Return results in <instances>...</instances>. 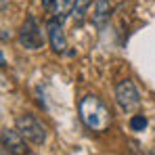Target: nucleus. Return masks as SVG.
<instances>
[{
    "instance_id": "nucleus-1",
    "label": "nucleus",
    "mask_w": 155,
    "mask_h": 155,
    "mask_svg": "<svg viewBox=\"0 0 155 155\" xmlns=\"http://www.w3.org/2000/svg\"><path fill=\"white\" fill-rule=\"evenodd\" d=\"M78 113L82 124L92 132H107L111 126V111L97 94H86L78 105Z\"/></svg>"
},
{
    "instance_id": "nucleus-2",
    "label": "nucleus",
    "mask_w": 155,
    "mask_h": 155,
    "mask_svg": "<svg viewBox=\"0 0 155 155\" xmlns=\"http://www.w3.org/2000/svg\"><path fill=\"white\" fill-rule=\"evenodd\" d=\"M15 128L25 136V140L34 143V145H44L46 143V128H44V124L36 115H31V113L19 115L15 120Z\"/></svg>"
},
{
    "instance_id": "nucleus-3",
    "label": "nucleus",
    "mask_w": 155,
    "mask_h": 155,
    "mask_svg": "<svg viewBox=\"0 0 155 155\" xmlns=\"http://www.w3.org/2000/svg\"><path fill=\"white\" fill-rule=\"evenodd\" d=\"M19 44L25 48V51H40L44 46V34H42V27L38 25V19L34 15H29L23 25L19 29Z\"/></svg>"
},
{
    "instance_id": "nucleus-4",
    "label": "nucleus",
    "mask_w": 155,
    "mask_h": 155,
    "mask_svg": "<svg viewBox=\"0 0 155 155\" xmlns=\"http://www.w3.org/2000/svg\"><path fill=\"white\" fill-rule=\"evenodd\" d=\"M115 101L120 105V109L126 111V113L138 109V105H140V94H138V90H136V86H134L132 80H122V82L115 86Z\"/></svg>"
},
{
    "instance_id": "nucleus-5",
    "label": "nucleus",
    "mask_w": 155,
    "mask_h": 155,
    "mask_svg": "<svg viewBox=\"0 0 155 155\" xmlns=\"http://www.w3.org/2000/svg\"><path fill=\"white\" fill-rule=\"evenodd\" d=\"M2 149L8 151L13 155H27V147H25V136L19 130H2Z\"/></svg>"
},
{
    "instance_id": "nucleus-6",
    "label": "nucleus",
    "mask_w": 155,
    "mask_h": 155,
    "mask_svg": "<svg viewBox=\"0 0 155 155\" xmlns=\"http://www.w3.org/2000/svg\"><path fill=\"white\" fill-rule=\"evenodd\" d=\"M46 31H48V42H51V48L59 54L67 51V38H65V31H63V21L59 19H51L48 25H46Z\"/></svg>"
},
{
    "instance_id": "nucleus-7",
    "label": "nucleus",
    "mask_w": 155,
    "mask_h": 155,
    "mask_svg": "<svg viewBox=\"0 0 155 155\" xmlns=\"http://www.w3.org/2000/svg\"><path fill=\"white\" fill-rule=\"evenodd\" d=\"M109 15H111V4L107 0H97L94 11H92V23L97 27H103L109 21Z\"/></svg>"
},
{
    "instance_id": "nucleus-8",
    "label": "nucleus",
    "mask_w": 155,
    "mask_h": 155,
    "mask_svg": "<svg viewBox=\"0 0 155 155\" xmlns=\"http://www.w3.org/2000/svg\"><path fill=\"white\" fill-rule=\"evenodd\" d=\"M74 4H76V0H54V2H52V6H51L52 19L65 21V19L71 15V11H74Z\"/></svg>"
},
{
    "instance_id": "nucleus-9",
    "label": "nucleus",
    "mask_w": 155,
    "mask_h": 155,
    "mask_svg": "<svg viewBox=\"0 0 155 155\" xmlns=\"http://www.w3.org/2000/svg\"><path fill=\"white\" fill-rule=\"evenodd\" d=\"M88 8H90V0H76V4H74V11H71V17H74L76 25H82V23H84Z\"/></svg>"
},
{
    "instance_id": "nucleus-10",
    "label": "nucleus",
    "mask_w": 155,
    "mask_h": 155,
    "mask_svg": "<svg viewBox=\"0 0 155 155\" xmlns=\"http://www.w3.org/2000/svg\"><path fill=\"white\" fill-rule=\"evenodd\" d=\"M147 117L145 115H132L130 117V128L134 130V132H143V130L147 128Z\"/></svg>"
},
{
    "instance_id": "nucleus-11",
    "label": "nucleus",
    "mask_w": 155,
    "mask_h": 155,
    "mask_svg": "<svg viewBox=\"0 0 155 155\" xmlns=\"http://www.w3.org/2000/svg\"><path fill=\"white\" fill-rule=\"evenodd\" d=\"M8 38H11V31L6 27H2V40H8Z\"/></svg>"
},
{
    "instance_id": "nucleus-12",
    "label": "nucleus",
    "mask_w": 155,
    "mask_h": 155,
    "mask_svg": "<svg viewBox=\"0 0 155 155\" xmlns=\"http://www.w3.org/2000/svg\"><path fill=\"white\" fill-rule=\"evenodd\" d=\"M149 155H155V145L151 147V151H149Z\"/></svg>"
},
{
    "instance_id": "nucleus-13",
    "label": "nucleus",
    "mask_w": 155,
    "mask_h": 155,
    "mask_svg": "<svg viewBox=\"0 0 155 155\" xmlns=\"http://www.w3.org/2000/svg\"><path fill=\"white\" fill-rule=\"evenodd\" d=\"M2 155H13V153H8V151H4V153H2Z\"/></svg>"
},
{
    "instance_id": "nucleus-14",
    "label": "nucleus",
    "mask_w": 155,
    "mask_h": 155,
    "mask_svg": "<svg viewBox=\"0 0 155 155\" xmlns=\"http://www.w3.org/2000/svg\"><path fill=\"white\" fill-rule=\"evenodd\" d=\"M27 155H38V153H27Z\"/></svg>"
}]
</instances>
